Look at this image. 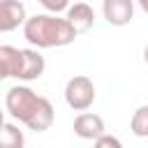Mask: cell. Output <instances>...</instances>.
I'll return each instance as SVG.
<instances>
[{
	"label": "cell",
	"instance_id": "cell-1",
	"mask_svg": "<svg viewBox=\"0 0 148 148\" xmlns=\"http://www.w3.org/2000/svg\"><path fill=\"white\" fill-rule=\"evenodd\" d=\"M5 106H7V113L23 123L28 130L32 132H44L53 125V118H56V111L51 106V102L42 95H37L32 88L28 86H14L7 90L5 95Z\"/></svg>",
	"mask_w": 148,
	"mask_h": 148
},
{
	"label": "cell",
	"instance_id": "cell-2",
	"mask_svg": "<svg viewBox=\"0 0 148 148\" xmlns=\"http://www.w3.org/2000/svg\"><path fill=\"white\" fill-rule=\"evenodd\" d=\"M79 30L69 23V18H60L56 14H35L23 23V37L37 49L67 46L76 39Z\"/></svg>",
	"mask_w": 148,
	"mask_h": 148
},
{
	"label": "cell",
	"instance_id": "cell-3",
	"mask_svg": "<svg viewBox=\"0 0 148 148\" xmlns=\"http://www.w3.org/2000/svg\"><path fill=\"white\" fill-rule=\"evenodd\" d=\"M65 102L69 109L74 111H86L92 106L95 102V86L88 76L79 74V76H72L65 86Z\"/></svg>",
	"mask_w": 148,
	"mask_h": 148
},
{
	"label": "cell",
	"instance_id": "cell-4",
	"mask_svg": "<svg viewBox=\"0 0 148 148\" xmlns=\"http://www.w3.org/2000/svg\"><path fill=\"white\" fill-rule=\"evenodd\" d=\"M102 12L106 23L111 25H127L134 16V0H104L102 2Z\"/></svg>",
	"mask_w": 148,
	"mask_h": 148
},
{
	"label": "cell",
	"instance_id": "cell-5",
	"mask_svg": "<svg viewBox=\"0 0 148 148\" xmlns=\"http://www.w3.org/2000/svg\"><path fill=\"white\" fill-rule=\"evenodd\" d=\"M74 134L81 136V139H86V141H95L97 136L104 134V120H102V116L90 113V111H81L74 118Z\"/></svg>",
	"mask_w": 148,
	"mask_h": 148
},
{
	"label": "cell",
	"instance_id": "cell-6",
	"mask_svg": "<svg viewBox=\"0 0 148 148\" xmlns=\"http://www.w3.org/2000/svg\"><path fill=\"white\" fill-rule=\"evenodd\" d=\"M25 18V7L18 0H2L0 2V32H12L18 25H23Z\"/></svg>",
	"mask_w": 148,
	"mask_h": 148
},
{
	"label": "cell",
	"instance_id": "cell-7",
	"mask_svg": "<svg viewBox=\"0 0 148 148\" xmlns=\"http://www.w3.org/2000/svg\"><path fill=\"white\" fill-rule=\"evenodd\" d=\"M46 69V62H44V56L35 49H23V58H21V69H18V81H35L44 74Z\"/></svg>",
	"mask_w": 148,
	"mask_h": 148
},
{
	"label": "cell",
	"instance_id": "cell-8",
	"mask_svg": "<svg viewBox=\"0 0 148 148\" xmlns=\"http://www.w3.org/2000/svg\"><path fill=\"white\" fill-rule=\"evenodd\" d=\"M21 58H23V49L2 44L0 46V79H16L21 69Z\"/></svg>",
	"mask_w": 148,
	"mask_h": 148
},
{
	"label": "cell",
	"instance_id": "cell-9",
	"mask_svg": "<svg viewBox=\"0 0 148 148\" xmlns=\"http://www.w3.org/2000/svg\"><path fill=\"white\" fill-rule=\"evenodd\" d=\"M67 18H69V23L79 32H88L95 25V12H92V7L88 2H74V5H69Z\"/></svg>",
	"mask_w": 148,
	"mask_h": 148
},
{
	"label": "cell",
	"instance_id": "cell-10",
	"mask_svg": "<svg viewBox=\"0 0 148 148\" xmlns=\"http://www.w3.org/2000/svg\"><path fill=\"white\" fill-rule=\"evenodd\" d=\"M0 143L5 148H23L25 139H23V132L14 123H5L2 130H0Z\"/></svg>",
	"mask_w": 148,
	"mask_h": 148
},
{
	"label": "cell",
	"instance_id": "cell-11",
	"mask_svg": "<svg viewBox=\"0 0 148 148\" xmlns=\"http://www.w3.org/2000/svg\"><path fill=\"white\" fill-rule=\"evenodd\" d=\"M130 130L134 136H141V139L148 136V104H143L134 111V116L130 120Z\"/></svg>",
	"mask_w": 148,
	"mask_h": 148
},
{
	"label": "cell",
	"instance_id": "cell-12",
	"mask_svg": "<svg viewBox=\"0 0 148 148\" xmlns=\"http://www.w3.org/2000/svg\"><path fill=\"white\" fill-rule=\"evenodd\" d=\"M46 12L51 14H60V12H67L69 9V0H37Z\"/></svg>",
	"mask_w": 148,
	"mask_h": 148
},
{
	"label": "cell",
	"instance_id": "cell-13",
	"mask_svg": "<svg viewBox=\"0 0 148 148\" xmlns=\"http://www.w3.org/2000/svg\"><path fill=\"white\" fill-rule=\"evenodd\" d=\"M95 146H99V148H109V146H111V148H120L123 143H120V139H116V136H109V134L104 132L102 136H97V139H95Z\"/></svg>",
	"mask_w": 148,
	"mask_h": 148
},
{
	"label": "cell",
	"instance_id": "cell-14",
	"mask_svg": "<svg viewBox=\"0 0 148 148\" xmlns=\"http://www.w3.org/2000/svg\"><path fill=\"white\" fill-rule=\"evenodd\" d=\"M136 2H139V7H141L146 14H148V0H136Z\"/></svg>",
	"mask_w": 148,
	"mask_h": 148
},
{
	"label": "cell",
	"instance_id": "cell-15",
	"mask_svg": "<svg viewBox=\"0 0 148 148\" xmlns=\"http://www.w3.org/2000/svg\"><path fill=\"white\" fill-rule=\"evenodd\" d=\"M143 60L148 62V44H146V49H143Z\"/></svg>",
	"mask_w": 148,
	"mask_h": 148
}]
</instances>
